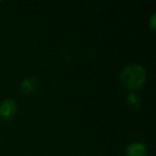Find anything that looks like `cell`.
I'll return each mask as SVG.
<instances>
[{
	"instance_id": "cell-1",
	"label": "cell",
	"mask_w": 156,
	"mask_h": 156,
	"mask_svg": "<svg viewBox=\"0 0 156 156\" xmlns=\"http://www.w3.org/2000/svg\"><path fill=\"white\" fill-rule=\"evenodd\" d=\"M119 79L121 83L128 90L140 89L147 80V72L140 64H128L120 72Z\"/></svg>"
},
{
	"instance_id": "cell-2",
	"label": "cell",
	"mask_w": 156,
	"mask_h": 156,
	"mask_svg": "<svg viewBox=\"0 0 156 156\" xmlns=\"http://www.w3.org/2000/svg\"><path fill=\"white\" fill-rule=\"evenodd\" d=\"M17 112V104L14 100L7 98L0 103V118L3 120H11Z\"/></svg>"
},
{
	"instance_id": "cell-3",
	"label": "cell",
	"mask_w": 156,
	"mask_h": 156,
	"mask_svg": "<svg viewBox=\"0 0 156 156\" xmlns=\"http://www.w3.org/2000/svg\"><path fill=\"white\" fill-rule=\"evenodd\" d=\"M40 86V81L35 76H29L25 78L20 83V91L24 94H31L37 90Z\"/></svg>"
},
{
	"instance_id": "cell-4",
	"label": "cell",
	"mask_w": 156,
	"mask_h": 156,
	"mask_svg": "<svg viewBox=\"0 0 156 156\" xmlns=\"http://www.w3.org/2000/svg\"><path fill=\"white\" fill-rule=\"evenodd\" d=\"M147 150L143 143L133 142L126 147V156H147Z\"/></svg>"
},
{
	"instance_id": "cell-5",
	"label": "cell",
	"mask_w": 156,
	"mask_h": 156,
	"mask_svg": "<svg viewBox=\"0 0 156 156\" xmlns=\"http://www.w3.org/2000/svg\"><path fill=\"white\" fill-rule=\"evenodd\" d=\"M127 103L133 109H137L140 106V96L137 93H130L127 96Z\"/></svg>"
},
{
	"instance_id": "cell-6",
	"label": "cell",
	"mask_w": 156,
	"mask_h": 156,
	"mask_svg": "<svg viewBox=\"0 0 156 156\" xmlns=\"http://www.w3.org/2000/svg\"><path fill=\"white\" fill-rule=\"evenodd\" d=\"M155 20H156V13H153V15L151 16V20H150V26H151L152 30H155Z\"/></svg>"
}]
</instances>
